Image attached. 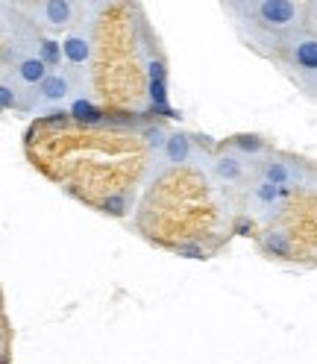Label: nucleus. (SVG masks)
<instances>
[{"label": "nucleus", "instance_id": "f257e3e1", "mask_svg": "<svg viewBox=\"0 0 317 364\" xmlns=\"http://www.w3.org/2000/svg\"><path fill=\"white\" fill-rule=\"evenodd\" d=\"M220 12L230 18V27L244 48L267 62L308 21V4L297 0H232L220 4Z\"/></svg>", "mask_w": 317, "mask_h": 364}, {"label": "nucleus", "instance_id": "39448f33", "mask_svg": "<svg viewBox=\"0 0 317 364\" xmlns=\"http://www.w3.org/2000/svg\"><path fill=\"white\" fill-rule=\"evenodd\" d=\"M80 97L77 80L68 68H56L50 71V77L38 85V115H53V112H62V106H71Z\"/></svg>", "mask_w": 317, "mask_h": 364}, {"label": "nucleus", "instance_id": "7ed1b4c3", "mask_svg": "<svg viewBox=\"0 0 317 364\" xmlns=\"http://www.w3.org/2000/svg\"><path fill=\"white\" fill-rule=\"evenodd\" d=\"M15 9L44 36H68L82 24L88 12L85 0H15Z\"/></svg>", "mask_w": 317, "mask_h": 364}, {"label": "nucleus", "instance_id": "f03ea898", "mask_svg": "<svg viewBox=\"0 0 317 364\" xmlns=\"http://www.w3.org/2000/svg\"><path fill=\"white\" fill-rule=\"evenodd\" d=\"M270 62L303 97L317 103V30L303 27L300 33H294Z\"/></svg>", "mask_w": 317, "mask_h": 364}, {"label": "nucleus", "instance_id": "423d86ee", "mask_svg": "<svg viewBox=\"0 0 317 364\" xmlns=\"http://www.w3.org/2000/svg\"><path fill=\"white\" fill-rule=\"evenodd\" d=\"M223 144L235 153H241L244 159H250V162H262V159L274 150V144H270L264 135H256V132H235Z\"/></svg>", "mask_w": 317, "mask_h": 364}, {"label": "nucleus", "instance_id": "20e7f679", "mask_svg": "<svg viewBox=\"0 0 317 364\" xmlns=\"http://www.w3.org/2000/svg\"><path fill=\"white\" fill-rule=\"evenodd\" d=\"M314 159L288 153V150H270L262 162H259V176L267 179L270 186H276L279 191L297 197L314 176Z\"/></svg>", "mask_w": 317, "mask_h": 364}]
</instances>
